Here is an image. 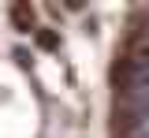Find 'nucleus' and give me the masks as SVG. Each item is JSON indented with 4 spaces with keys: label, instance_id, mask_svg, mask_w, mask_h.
<instances>
[{
    "label": "nucleus",
    "instance_id": "1",
    "mask_svg": "<svg viewBox=\"0 0 149 138\" xmlns=\"http://www.w3.org/2000/svg\"><path fill=\"white\" fill-rule=\"evenodd\" d=\"M15 26H22V30L34 26V11H30V8H15Z\"/></svg>",
    "mask_w": 149,
    "mask_h": 138
}]
</instances>
